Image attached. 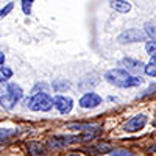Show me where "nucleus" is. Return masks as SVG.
I'll list each match as a JSON object with an SVG mask.
<instances>
[{
	"mask_svg": "<svg viewBox=\"0 0 156 156\" xmlns=\"http://www.w3.org/2000/svg\"><path fill=\"white\" fill-rule=\"evenodd\" d=\"M105 80L117 87H134L142 84V78L131 75L125 69H111L105 73Z\"/></svg>",
	"mask_w": 156,
	"mask_h": 156,
	"instance_id": "nucleus-1",
	"label": "nucleus"
},
{
	"mask_svg": "<svg viewBox=\"0 0 156 156\" xmlns=\"http://www.w3.org/2000/svg\"><path fill=\"white\" fill-rule=\"evenodd\" d=\"M27 106L31 111H50L51 106H53V98L47 92H39L27 98Z\"/></svg>",
	"mask_w": 156,
	"mask_h": 156,
	"instance_id": "nucleus-2",
	"label": "nucleus"
},
{
	"mask_svg": "<svg viewBox=\"0 0 156 156\" xmlns=\"http://www.w3.org/2000/svg\"><path fill=\"white\" fill-rule=\"evenodd\" d=\"M148 34L140 30V28H129L125 30L123 33H120L117 36V41L120 44H128V42H140V41H147Z\"/></svg>",
	"mask_w": 156,
	"mask_h": 156,
	"instance_id": "nucleus-3",
	"label": "nucleus"
},
{
	"mask_svg": "<svg viewBox=\"0 0 156 156\" xmlns=\"http://www.w3.org/2000/svg\"><path fill=\"white\" fill-rule=\"evenodd\" d=\"M147 120L148 119H147L145 114H136L123 125V129L128 131V133H136V131H139V129H142L147 125Z\"/></svg>",
	"mask_w": 156,
	"mask_h": 156,
	"instance_id": "nucleus-4",
	"label": "nucleus"
},
{
	"mask_svg": "<svg viewBox=\"0 0 156 156\" xmlns=\"http://www.w3.org/2000/svg\"><path fill=\"white\" fill-rule=\"evenodd\" d=\"M80 106L81 108H84V109H92V108H97V106H100L101 103H103V100H101V97L98 95V94H95V92H86L81 98H80Z\"/></svg>",
	"mask_w": 156,
	"mask_h": 156,
	"instance_id": "nucleus-5",
	"label": "nucleus"
},
{
	"mask_svg": "<svg viewBox=\"0 0 156 156\" xmlns=\"http://www.w3.org/2000/svg\"><path fill=\"white\" fill-rule=\"evenodd\" d=\"M53 106L61 112V114H69L73 108V100L66 95H56L53 98Z\"/></svg>",
	"mask_w": 156,
	"mask_h": 156,
	"instance_id": "nucleus-6",
	"label": "nucleus"
},
{
	"mask_svg": "<svg viewBox=\"0 0 156 156\" xmlns=\"http://www.w3.org/2000/svg\"><path fill=\"white\" fill-rule=\"evenodd\" d=\"M120 66H123L125 67V70L126 72H129V73H137V72H140L142 69H145V66L142 64L140 61H137V59H133V58H123L122 61H120Z\"/></svg>",
	"mask_w": 156,
	"mask_h": 156,
	"instance_id": "nucleus-7",
	"label": "nucleus"
},
{
	"mask_svg": "<svg viewBox=\"0 0 156 156\" xmlns=\"http://www.w3.org/2000/svg\"><path fill=\"white\" fill-rule=\"evenodd\" d=\"M111 8L115 9L117 12H122V14H126V12L131 11V3L126 2V0H109Z\"/></svg>",
	"mask_w": 156,
	"mask_h": 156,
	"instance_id": "nucleus-8",
	"label": "nucleus"
},
{
	"mask_svg": "<svg viewBox=\"0 0 156 156\" xmlns=\"http://www.w3.org/2000/svg\"><path fill=\"white\" fill-rule=\"evenodd\" d=\"M66 128L72 129V131H90V129H95L97 126L90 125V123H69Z\"/></svg>",
	"mask_w": 156,
	"mask_h": 156,
	"instance_id": "nucleus-9",
	"label": "nucleus"
},
{
	"mask_svg": "<svg viewBox=\"0 0 156 156\" xmlns=\"http://www.w3.org/2000/svg\"><path fill=\"white\" fill-rule=\"evenodd\" d=\"M8 89H9V95L14 98V100H20L22 98V95H23V90H22V87L19 86V84H16V83H9L8 84Z\"/></svg>",
	"mask_w": 156,
	"mask_h": 156,
	"instance_id": "nucleus-10",
	"label": "nucleus"
},
{
	"mask_svg": "<svg viewBox=\"0 0 156 156\" xmlns=\"http://www.w3.org/2000/svg\"><path fill=\"white\" fill-rule=\"evenodd\" d=\"M70 87V81L64 80V78H58V80L53 81V89L56 92H62V90H67Z\"/></svg>",
	"mask_w": 156,
	"mask_h": 156,
	"instance_id": "nucleus-11",
	"label": "nucleus"
},
{
	"mask_svg": "<svg viewBox=\"0 0 156 156\" xmlns=\"http://www.w3.org/2000/svg\"><path fill=\"white\" fill-rule=\"evenodd\" d=\"M16 134H17V131L14 128H0V142H5Z\"/></svg>",
	"mask_w": 156,
	"mask_h": 156,
	"instance_id": "nucleus-12",
	"label": "nucleus"
},
{
	"mask_svg": "<svg viewBox=\"0 0 156 156\" xmlns=\"http://www.w3.org/2000/svg\"><path fill=\"white\" fill-rule=\"evenodd\" d=\"M16 103H17V100H14L9 94L3 98H0V105H2V108H5V109H12L16 106Z\"/></svg>",
	"mask_w": 156,
	"mask_h": 156,
	"instance_id": "nucleus-13",
	"label": "nucleus"
},
{
	"mask_svg": "<svg viewBox=\"0 0 156 156\" xmlns=\"http://www.w3.org/2000/svg\"><path fill=\"white\" fill-rule=\"evenodd\" d=\"M100 131H101L100 126H97L95 129H90V131L86 133L84 136H80V140H81V142H89V140H92L94 137H97V136L100 134Z\"/></svg>",
	"mask_w": 156,
	"mask_h": 156,
	"instance_id": "nucleus-14",
	"label": "nucleus"
},
{
	"mask_svg": "<svg viewBox=\"0 0 156 156\" xmlns=\"http://www.w3.org/2000/svg\"><path fill=\"white\" fill-rule=\"evenodd\" d=\"M12 76V70L6 66H0V81H6Z\"/></svg>",
	"mask_w": 156,
	"mask_h": 156,
	"instance_id": "nucleus-15",
	"label": "nucleus"
},
{
	"mask_svg": "<svg viewBox=\"0 0 156 156\" xmlns=\"http://www.w3.org/2000/svg\"><path fill=\"white\" fill-rule=\"evenodd\" d=\"M144 72L148 75V76H156V61H150L148 64H147V66H145V69H144Z\"/></svg>",
	"mask_w": 156,
	"mask_h": 156,
	"instance_id": "nucleus-16",
	"label": "nucleus"
},
{
	"mask_svg": "<svg viewBox=\"0 0 156 156\" xmlns=\"http://www.w3.org/2000/svg\"><path fill=\"white\" fill-rule=\"evenodd\" d=\"M34 0H22V11H23V14H27L30 16L31 14V5H33Z\"/></svg>",
	"mask_w": 156,
	"mask_h": 156,
	"instance_id": "nucleus-17",
	"label": "nucleus"
},
{
	"mask_svg": "<svg viewBox=\"0 0 156 156\" xmlns=\"http://www.w3.org/2000/svg\"><path fill=\"white\" fill-rule=\"evenodd\" d=\"M111 156H133V153L125 148H115L111 151Z\"/></svg>",
	"mask_w": 156,
	"mask_h": 156,
	"instance_id": "nucleus-18",
	"label": "nucleus"
},
{
	"mask_svg": "<svg viewBox=\"0 0 156 156\" xmlns=\"http://www.w3.org/2000/svg\"><path fill=\"white\" fill-rule=\"evenodd\" d=\"M12 8H14V3H12V2L6 3V6H5V8H0V19L5 17V16H8L9 12L12 11Z\"/></svg>",
	"mask_w": 156,
	"mask_h": 156,
	"instance_id": "nucleus-19",
	"label": "nucleus"
},
{
	"mask_svg": "<svg viewBox=\"0 0 156 156\" xmlns=\"http://www.w3.org/2000/svg\"><path fill=\"white\" fill-rule=\"evenodd\" d=\"M145 50H147V53H150V55H154L156 53V41H148L147 42V45H145Z\"/></svg>",
	"mask_w": 156,
	"mask_h": 156,
	"instance_id": "nucleus-20",
	"label": "nucleus"
},
{
	"mask_svg": "<svg viewBox=\"0 0 156 156\" xmlns=\"http://www.w3.org/2000/svg\"><path fill=\"white\" fill-rule=\"evenodd\" d=\"M9 94V89H8V84L5 81H0V98H3Z\"/></svg>",
	"mask_w": 156,
	"mask_h": 156,
	"instance_id": "nucleus-21",
	"label": "nucleus"
},
{
	"mask_svg": "<svg viewBox=\"0 0 156 156\" xmlns=\"http://www.w3.org/2000/svg\"><path fill=\"white\" fill-rule=\"evenodd\" d=\"M39 89H42V92H45V90H47V84H45V83H37V84L33 87V94H39V92H41Z\"/></svg>",
	"mask_w": 156,
	"mask_h": 156,
	"instance_id": "nucleus-22",
	"label": "nucleus"
},
{
	"mask_svg": "<svg viewBox=\"0 0 156 156\" xmlns=\"http://www.w3.org/2000/svg\"><path fill=\"white\" fill-rule=\"evenodd\" d=\"M154 89H156V84H153V86H150V87L147 89V92H145V94H140V97H145V95H148V94H151V92H154Z\"/></svg>",
	"mask_w": 156,
	"mask_h": 156,
	"instance_id": "nucleus-23",
	"label": "nucleus"
},
{
	"mask_svg": "<svg viewBox=\"0 0 156 156\" xmlns=\"http://www.w3.org/2000/svg\"><path fill=\"white\" fill-rule=\"evenodd\" d=\"M3 62H5V53L0 50V66H3Z\"/></svg>",
	"mask_w": 156,
	"mask_h": 156,
	"instance_id": "nucleus-24",
	"label": "nucleus"
},
{
	"mask_svg": "<svg viewBox=\"0 0 156 156\" xmlns=\"http://www.w3.org/2000/svg\"><path fill=\"white\" fill-rule=\"evenodd\" d=\"M150 151H156V145H153V147L150 148Z\"/></svg>",
	"mask_w": 156,
	"mask_h": 156,
	"instance_id": "nucleus-25",
	"label": "nucleus"
},
{
	"mask_svg": "<svg viewBox=\"0 0 156 156\" xmlns=\"http://www.w3.org/2000/svg\"><path fill=\"white\" fill-rule=\"evenodd\" d=\"M151 59H153V61H156V53H154V55H151Z\"/></svg>",
	"mask_w": 156,
	"mask_h": 156,
	"instance_id": "nucleus-26",
	"label": "nucleus"
},
{
	"mask_svg": "<svg viewBox=\"0 0 156 156\" xmlns=\"http://www.w3.org/2000/svg\"><path fill=\"white\" fill-rule=\"evenodd\" d=\"M69 156H80V154H75V153H73V154H69Z\"/></svg>",
	"mask_w": 156,
	"mask_h": 156,
	"instance_id": "nucleus-27",
	"label": "nucleus"
}]
</instances>
